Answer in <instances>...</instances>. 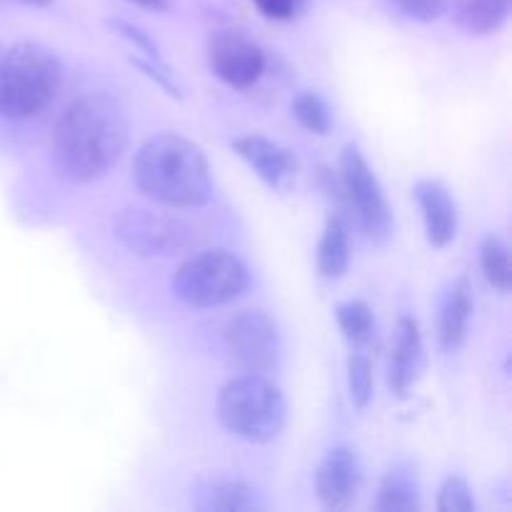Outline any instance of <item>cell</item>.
<instances>
[{
	"label": "cell",
	"instance_id": "83f0119b",
	"mask_svg": "<svg viewBox=\"0 0 512 512\" xmlns=\"http://www.w3.org/2000/svg\"><path fill=\"white\" fill-rule=\"evenodd\" d=\"M128 3L138 5L143 10H153V13H165L170 8L168 0H128Z\"/></svg>",
	"mask_w": 512,
	"mask_h": 512
},
{
	"label": "cell",
	"instance_id": "52a82bcc",
	"mask_svg": "<svg viewBox=\"0 0 512 512\" xmlns=\"http://www.w3.org/2000/svg\"><path fill=\"white\" fill-rule=\"evenodd\" d=\"M113 233L138 258H170L193 243V228L175 215L125 208L113 218Z\"/></svg>",
	"mask_w": 512,
	"mask_h": 512
},
{
	"label": "cell",
	"instance_id": "ffe728a7",
	"mask_svg": "<svg viewBox=\"0 0 512 512\" xmlns=\"http://www.w3.org/2000/svg\"><path fill=\"white\" fill-rule=\"evenodd\" d=\"M480 268H483L485 280L500 293H508L512 283V265L510 250L500 235H485L480 240Z\"/></svg>",
	"mask_w": 512,
	"mask_h": 512
},
{
	"label": "cell",
	"instance_id": "d6986e66",
	"mask_svg": "<svg viewBox=\"0 0 512 512\" xmlns=\"http://www.w3.org/2000/svg\"><path fill=\"white\" fill-rule=\"evenodd\" d=\"M335 318H338L340 333L348 340L353 348H363L370 343L375 330L373 310L365 300H345V303L335 305Z\"/></svg>",
	"mask_w": 512,
	"mask_h": 512
},
{
	"label": "cell",
	"instance_id": "277c9868",
	"mask_svg": "<svg viewBox=\"0 0 512 512\" xmlns=\"http://www.w3.org/2000/svg\"><path fill=\"white\" fill-rule=\"evenodd\" d=\"M218 420L235 438L265 445L283 433L288 403L280 385L268 375L243 373L220 388Z\"/></svg>",
	"mask_w": 512,
	"mask_h": 512
},
{
	"label": "cell",
	"instance_id": "d4e9b609",
	"mask_svg": "<svg viewBox=\"0 0 512 512\" xmlns=\"http://www.w3.org/2000/svg\"><path fill=\"white\" fill-rule=\"evenodd\" d=\"M105 25H108L115 35H120V38H125L128 43H133L138 50H143L150 60H163L160 58V48L155 45V40L150 38L143 28H138V25L130 23V20L118 18V15H115V18L105 20Z\"/></svg>",
	"mask_w": 512,
	"mask_h": 512
},
{
	"label": "cell",
	"instance_id": "484cf974",
	"mask_svg": "<svg viewBox=\"0 0 512 512\" xmlns=\"http://www.w3.org/2000/svg\"><path fill=\"white\" fill-rule=\"evenodd\" d=\"M130 63H133L138 70H143V73L148 75V78H153L155 83H158L160 88H163L168 95H173V98H178V100L183 98V93H180V88H178V85H175V80L170 78V73H165V70L160 68V65H163V60H153V63H148V60L130 58Z\"/></svg>",
	"mask_w": 512,
	"mask_h": 512
},
{
	"label": "cell",
	"instance_id": "7c38bea8",
	"mask_svg": "<svg viewBox=\"0 0 512 512\" xmlns=\"http://www.w3.org/2000/svg\"><path fill=\"white\" fill-rule=\"evenodd\" d=\"M473 318V285L468 275H458L438 298V345L445 355H455L468 340Z\"/></svg>",
	"mask_w": 512,
	"mask_h": 512
},
{
	"label": "cell",
	"instance_id": "5bb4252c",
	"mask_svg": "<svg viewBox=\"0 0 512 512\" xmlns=\"http://www.w3.org/2000/svg\"><path fill=\"white\" fill-rule=\"evenodd\" d=\"M233 150L270 188H283L285 180L295 173V160L290 158L288 150L265 135H240L233 140Z\"/></svg>",
	"mask_w": 512,
	"mask_h": 512
},
{
	"label": "cell",
	"instance_id": "30bf717a",
	"mask_svg": "<svg viewBox=\"0 0 512 512\" xmlns=\"http://www.w3.org/2000/svg\"><path fill=\"white\" fill-rule=\"evenodd\" d=\"M363 480L360 460L353 448L338 445L330 450L315 473V495L328 510H343L355 500Z\"/></svg>",
	"mask_w": 512,
	"mask_h": 512
},
{
	"label": "cell",
	"instance_id": "ba28073f",
	"mask_svg": "<svg viewBox=\"0 0 512 512\" xmlns=\"http://www.w3.org/2000/svg\"><path fill=\"white\" fill-rule=\"evenodd\" d=\"M225 353L240 373H273L280 363L278 323L265 310H243L225 328Z\"/></svg>",
	"mask_w": 512,
	"mask_h": 512
},
{
	"label": "cell",
	"instance_id": "5b68a950",
	"mask_svg": "<svg viewBox=\"0 0 512 512\" xmlns=\"http://www.w3.org/2000/svg\"><path fill=\"white\" fill-rule=\"evenodd\" d=\"M248 265L225 248L203 250L185 260L170 280V290L188 308H220L248 290Z\"/></svg>",
	"mask_w": 512,
	"mask_h": 512
},
{
	"label": "cell",
	"instance_id": "4fadbf2b",
	"mask_svg": "<svg viewBox=\"0 0 512 512\" xmlns=\"http://www.w3.org/2000/svg\"><path fill=\"white\" fill-rule=\"evenodd\" d=\"M425 223V238L435 250L448 248L458 235V205L440 180H418L413 188Z\"/></svg>",
	"mask_w": 512,
	"mask_h": 512
},
{
	"label": "cell",
	"instance_id": "ac0fdd59",
	"mask_svg": "<svg viewBox=\"0 0 512 512\" xmlns=\"http://www.w3.org/2000/svg\"><path fill=\"white\" fill-rule=\"evenodd\" d=\"M195 508L200 512H245L258 510V493L243 480H220L200 490Z\"/></svg>",
	"mask_w": 512,
	"mask_h": 512
},
{
	"label": "cell",
	"instance_id": "44dd1931",
	"mask_svg": "<svg viewBox=\"0 0 512 512\" xmlns=\"http://www.w3.org/2000/svg\"><path fill=\"white\" fill-rule=\"evenodd\" d=\"M293 115L305 130L315 135H328L330 108L315 90H305L293 100Z\"/></svg>",
	"mask_w": 512,
	"mask_h": 512
},
{
	"label": "cell",
	"instance_id": "f546056e",
	"mask_svg": "<svg viewBox=\"0 0 512 512\" xmlns=\"http://www.w3.org/2000/svg\"><path fill=\"white\" fill-rule=\"evenodd\" d=\"M0 55H3V45H0Z\"/></svg>",
	"mask_w": 512,
	"mask_h": 512
},
{
	"label": "cell",
	"instance_id": "e0dca14e",
	"mask_svg": "<svg viewBox=\"0 0 512 512\" xmlns=\"http://www.w3.org/2000/svg\"><path fill=\"white\" fill-rule=\"evenodd\" d=\"M512 0H460L455 25L468 35L498 33L510 15Z\"/></svg>",
	"mask_w": 512,
	"mask_h": 512
},
{
	"label": "cell",
	"instance_id": "6da1fadb",
	"mask_svg": "<svg viewBox=\"0 0 512 512\" xmlns=\"http://www.w3.org/2000/svg\"><path fill=\"white\" fill-rule=\"evenodd\" d=\"M128 138L130 123L123 105L108 93H90L75 100L55 123L50 160L68 183H93L118 165Z\"/></svg>",
	"mask_w": 512,
	"mask_h": 512
},
{
	"label": "cell",
	"instance_id": "603a6c76",
	"mask_svg": "<svg viewBox=\"0 0 512 512\" xmlns=\"http://www.w3.org/2000/svg\"><path fill=\"white\" fill-rule=\"evenodd\" d=\"M440 512H475L473 488L463 475H450L443 480L438 493Z\"/></svg>",
	"mask_w": 512,
	"mask_h": 512
},
{
	"label": "cell",
	"instance_id": "4316f807",
	"mask_svg": "<svg viewBox=\"0 0 512 512\" xmlns=\"http://www.w3.org/2000/svg\"><path fill=\"white\" fill-rule=\"evenodd\" d=\"M258 5L260 13L265 18H273V20H290L298 10H295L293 0H253Z\"/></svg>",
	"mask_w": 512,
	"mask_h": 512
},
{
	"label": "cell",
	"instance_id": "2e32d148",
	"mask_svg": "<svg viewBox=\"0 0 512 512\" xmlns=\"http://www.w3.org/2000/svg\"><path fill=\"white\" fill-rule=\"evenodd\" d=\"M350 265V235L348 223L340 215L325 220L323 238L318 243V273L325 280L343 278Z\"/></svg>",
	"mask_w": 512,
	"mask_h": 512
},
{
	"label": "cell",
	"instance_id": "8992f818",
	"mask_svg": "<svg viewBox=\"0 0 512 512\" xmlns=\"http://www.w3.org/2000/svg\"><path fill=\"white\" fill-rule=\"evenodd\" d=\"M340 183L348 195L350 213L358 228L375 245H388L395 233V215L378 175L373 173L358 145H345L340 153Z\"/></svg>",
	"mask_w": 512,
	"mask_h": 512
},
{
	"label": "cell",
	"instance_id": "f1b7e54d",
	"mask_svg": "<svg viewBox=\"0 0 512 512\" xmlns=\"http://www.w3.org/2000/svg\"><path fill=\"white\" fill-rule=\"evenodd\" d=\"M23 3L33 5V8H48V5H53V0H23Z\"/></svg>",
	"mask_w": 512,
	"mask_h": 512
},
{
	"label": "cell",
	"instance_id": "9c48e42d",
	"mask_svg": "<svg viewBox=\"0 0 512 512\" xmlns=\"http://www.w3.org/2000/svg\"><path fill=\"white\" fill-rule=\"evenodd\" d=\"M208 65L223 83L250 88L265 70V55L255 40L240 30H213L208 38Z\"/></svg>",
	"mask_w": 512,
	"mask_h": 512
},
{
	"label": "cell",
	"instance_id": "8fae6325",
	"mask_svg": "<svg viewBox=\"0 0 512 512\" xmlns=\"http://www.w3.org/2000/svg\"><path fill=\"white\" fill-rule=\"evenodd\" d=\"M425 368V348L418 320L403 315L395 323L388 350V385L398 398H408Z\"/></svg>",
	"mask_w": 512,
	"mask_h": 512
},
{
	"label": "cell",
	"instance_id": "cb8c5ba5",
	"mask_svg": "<svg viewBox=\"0 0 512 512\" xmlns=\"http://www.w3.org/2000/svg\"><path fill=\"white\" fill-rule=\"evenodd\" d=\"M400 15L418 23H433L450 10V0H388Z\"/></svg>",
	"mask_w": 512,
	"mask_h": 512
},
{
	"label": "cell",
	"instance_id": "7a4b0ae2",
	"mask_svg": "<svg viewBox=\"0 0 512 512\" xmlns=\"http://www.w3.org/2000/svg\"><path fill=\"white\" fill-rule=\"evenodd\" d=\"M138 193L165 208H203L213 198V173L205 150L180 133H158L133 158Z\"/></svg>",
	"mask_w": 512,
	"mask_h": 512
},
{
	"label": "cell",
	"instance_id": "7402d4cb",
	"mask_svg": "<svg viewBox=\"0 0 512 512\" xmlns=\"http://www.w3.org/2000/svg\"><path fill=\"white\" fill-rule=\"evenodd\" d=\"M348 390L358 410H365L373 400V363L360 350L350 353L348 358Z\"/></svg>",
	"mask_w": 512,
	"mask_h": 512
},
{
	"label": "cell",
	"instance_id": "3957f363",
	"mask_svg": "<svg viewBox=\"0 0 512 512\" xmlns=\"http://www.w3.org/2000/svg\"><path fill=\"white\" fill-rule=\"evenodd\" d=\"M63 85L60 58L43 43L20 40L0 55V118L28 120L48 108Z\"/></svg>",
	"mask_w": 512,
	"mask_h": 512
},
{
	"label": "cell",
	"instance_id": "9a60e30c",
	"mask_svg": "<svg viewBox=\"0 0 512 512\" xmlns=\"http://www.w3.org/2000/svg\"><path fill=\"white\" fill-rule=\"evenodd\" d=\"M380 512H418L420 510V478L418 468L408 460H400L385 473L375 498Z\"/></svg>",
	"mask_w": 512,
	"mask_h": 512
}]
</instances>
